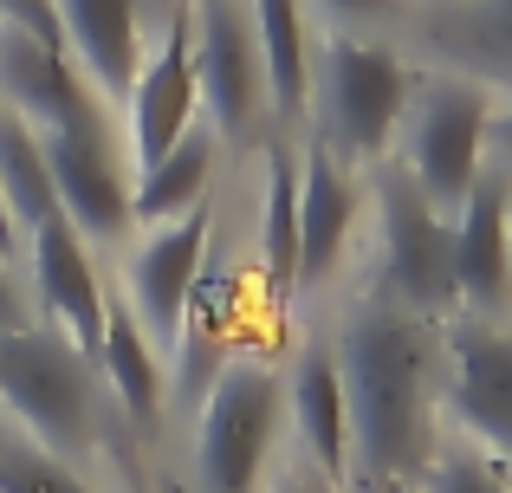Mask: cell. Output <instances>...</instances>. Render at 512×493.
<instances>
[{
	"mask_svg": "<svg viewBox=\"0 0 512 493\" xmlns=\"http://www.w3.org/2000/svg\"><path fill=\"white\" fill-rule=\"evenodd\" d=\"M214 150H221V143H214V130L195 124L156 169L130 176V221L163 228V221L201 208V202H208V182H214Z\"/></svg>",
	"mask_w": 512,
	"mask_h": 493,
	"instance_id": "cell-19",
	"label": "cell"
},
{
	"mask_svg": "<svg viewBox=\"0 0 512 493\" xmlns=\"http://www.w3.org/2000/svg\"><path fill=\"white\" fill-rule=\"evenodd\" d=\"M376 241H383V299L415 318L454 305V215H441L396 163L376 176Z\"/></svg>",
	"mask_w": 512,
	"mask_h": 493,
	"instance_id": "cell-5",
	"label": "cell"
},
{
	"mask_svg": "<svg viewBox=\"0 0 512 493\" xmlns=\"http://www.w3.org/2000/svg\"><path fill=\"white\" fill-rule=\"evenodd\" d=\"M247 13L266 59V104H273L279 124H299L305 104H312V52H318L305 0H247Z\"/></svg>",
	"mask_w": 512,
	"mask_h": 493,
	"instance_id": "cell-18",
	"label": "cell"
},
{
	"mask_svg": "<svg viewBox=\"0 0 512 493\" xmlns=\"http://www.w3.org/2000/svg\"><path fill=\"white\" fill-rule=\"evenodd\" d=\"M279 377L253 357L214 377L208 409L195 429V481L201 493H260L266 455H273V429H279Z\"/></svg>",
	"mask_w": 512,
	"mask_h": 493,
	"instance_id": "cell-7",
	"label": "cell"
},
{
	"mask_svg": "<svg viewBox=\"0 0 512 493\" xmlns=\"http://www.w3.org/2000/svg\"><path fill=\"white\" fill-rule=\"evenodd\" d=\"M0 26H20V33H33V39H52V46H65L59 7H52V0H0Z\"/></svg>",
	"mask_w": 512,
	"mask_h": 493,
	"instance_id": "cell-26",
	"label": "cell"
},
{
	"mask_svg": "<svg viewBox=\"0 0 512 493\" xmlns=\"http://www.w3.org/2000/svg\"><path fill=\"white\" fill-rule=\"evenodd\" d=\"M428 493H512V474L487 455H441L428 461Z\"/></svg>",
	"mask_w": 512,
	"mask_h": 493,
	"instance_id": "cell-25",
	"label": "cell"
},
{
	"mask_svg": "<svg viewBox=\"0 0 512 493\" xmlns=\"http://www.w3.org/2000/svg\"><path fill=\"white\" fill-rule=\"evenodd\" d=\"M357 215H363L357 169H344L338 156L312 137L305 156H299V286H318V279L338 266Z\"/></svg>",
	"mask_w": 512,
	"mask_h": 493,
	"instance_id": "cell-17",
	"label": "cell"
},
{
	"mask_svg": "<svg viewBox=\"0 0 512 493\" xmlns=\"http://www.w3.org/2000/svg\"><path fill=\"white\" fill-rule=\"evenodd\" d=\"M286 493H299V487H286Z\"/></svg>",
	"mask_w": 512,
	"mask_h": 493,
	"instance_id": "cell-33",
	"label": "cell"
},
{
	"mask_svg": "<svg viewBox=\"0 0 512 493\" xmlns=\"http://www.w3.org/2000/svg\"><path fill=\"white\" fill-rule=\"evenodd\" d=\"M169 493H182V487H169Z\"/></svg>",
	"mask_w": 512,
	"mask_h": 493,
	"instance_id": "cell-34",
	"label": "cell"
},
{
	"mask_svg": "<svg viewBox=\"0 0 512 493\" xmlns=\"http://www.w3.org/2000/svg\"><path fill=\"white\" fill-rule=\"evenodd\" d=\"M52 7H59V33H65V52L78 59V72H85L104 98H124L137 65H143V39H150L156 0H52ZM163 13H156V20H163Z\"/></svg>",
	"mask_w": 512,
	"mask_h": 493,
	"instance_id": "cell-16",
	"label": "cell"
},
{
	"mask_svg": "<svg viewBox=\"0 0 512 493\" xmlns=\"http://www.w3.org/2000/svg\"><path fill=\"white\" fill-rule=\"evenodd\" d=\"M13 253H26V247H20V228H13V215H7V195H0V260H13Z\"/></svg>",
	"mask_w": 512,
	"mask_h": 493,
	"instance_id": "cell-30",
	"label": "cell"
},
{
	"mask_svg": "<svg viewBox=\"0 0 512 493\" xmlns=\"http://www.w3.org/2000/svg\"><path fill=\"white\" fill-rule=\"evenodd\" d=\"M0 493H98V487L78 468H65L59 455H46V448L13 442L7 461H0Z\"/></svg>",
	"mask_w": 512,
	"mask_h": 493,
	"instance_id": "cell-24",
	"label": "cell"
},
{
	"mask_svg": "<svg viewBox=\"0 0 512 493\" xmlns=\"http://www.w3.org/2000/svg\"><path fill=\"white\" fill-rule=\"evenodd\" d=\"M454 299L487 325L512 305V176L500 169H487L454 215Z\"/></svg>",
	"mask_w": 512,
	"mask_h": 493,
	"instance_id": "cell-15",
	"label": "cell"
},
{
	"mask_svg": "<svg viewBox=\"0 0 512 493\" xmlns=\"http://www.w3.org/2000/svg\"><path fill=\"white\" fill-rule=\"evenodd\" d=\"M7 448H13V435H7V429H0V461H7Z\"/></svg>",
	"mask_w": 512,
	"mask_h": 493,
	"instance_id": "cell-31",
	"label": "cell"
},
{
	"mask_svg": "<svg viewBox=\"0 0 512 493\" xmlns=\"http://www.w3.org/2000/svg\"><path fill=\"white\" fill-rule=\"evenodd\" d=\"M448 409L487 461L512 474V331L467 318L448 338Z\"/></svg>",
	"mask_w": 512,
	"mask_h": 493,
	"instance_id": "cell-13",
	"label": "cell"
},
{
	"mask_svg": "<svg viewBox=\"0 0 512 493\" xmlns=\"http://www.w3.org/2000/svg\"><path fill=\"white\" fill-rule=\"evenodd\" d=\"M20 325H26V299H20V286H13L7 260H0V331H20Z\"/></svg>",
	"mask_w": 512,
	"mask_h": 493,
	"instance_id": "cell-29",
	"label": "cell"
},
{
	"mask_svg": "<svg viewBox=\"0 0 512 493\" xmlns=\"http://www.w3.org/2000/svg\"><path fill=\"white\" fill-rule=\"evenodd\" d=\"M0 195H7V215L20 228V247L39 221L59 215L52 202V176H46V143L33 124H20L13 111H0Z\"/></svg>",
	"mask_w": 512,
	"mask_h": 493,
	"instance_id": "cell-22",
	"label": "cell"
},
{
	"mask_svg": "<svg viewBox=\"0 0 512 493\" xmlns=\"http://www.w3.org/2000/svg\"><path fill=\"white\" fill-rule=\"evenodd\" d=\"M305 7H325L331 20H402V0H305Z\"/></svg>",
	"mask_w": 512,
	"mask_h": 493,
	"instance_id": "cell-27",
	"label": "cell"
},
{
	"mask_svg": "<svg viewBox=\"0 0 512 493\" xmlns=\"http://www.w3.org/2000/svg\"><path fill=\"white\" fill-rule=\"evenodd\" d=\"M46 143L52 202L72 221L78 241H117L130 228V156L117 150L111 124L104 130H59Z\"/></svg>",
	"mask_w": 512,
	"mask_h": 493,
	"instance_id": "cell-12",
	"label": "cell"
},
{
	"mask_svg": "<svg viewBox=\"0 0 512 493\" xmlns=\"http://www.w3.org/2000/svg\"><path fill=\"white\" fill-rule=\"evenodd\" d=\"M188 52L214 143H253L273 104H266V59L247 0H188Z\"/></svg>",
	"mask_w": 512,
	"mask_h": 493,
	"instance_id": "cell-6",
	"label": "cell"
},
{
	"mask_svg": "<svg viewBox=\"0 0 512 493\" xmlns=\"http://www.w3.org/2000/svg\"><path fill=\"white\" fill-rule=\"evenodd\" d=\"M208 234H214V215H208V202H201V208H188V215L163 221V228H150L143 247L130 253V299L124 305L163 357L182 344L195 273H201V260H208Z\"/></svg>",
	"mask_w": 512,
	"mask_h": 493,
	"instance_id": "cell-10",
	"label": "cell"
},
{
	"mask_svg": "<svg viewBox=\"0 0 512 493\" xmlns=\"http://www.w3.org/2000/svg\"><path fill=\"white\" fill-rule=\"evenodd\" d=\"M487 124H493V91L467 85V78H415V98L402 111L396 150L402 176L441 208L461 215L474 182L487 176Z\"/></svg>",
	"mask_w": 512,
	"mask_h": 493,
	"instance_id": "cell-4",
	"label": "cell"
},
{
	"mask_svg": "<svg viewBox=\"0 0 512 493\" xmlns=\"http://www.w3.org/2000/svg\"><path fill=\"white\" fill-rule=\"evenodd\" d=\"M98 370H104V383H111L117 409H124L130 422H143V429H150V422L163 416V351L143 338V325L130 318L124 299L104 305V351H98Z\"/></svg>",
	"mask_w": 512,
	"mask_h": 493,
	"instance_id": "cell-20",
	"label": "cell"
},
{
	"mask_svg": "<svg viewBox=\"0 0 512 493\" xmlns=\"http://www.w3.org/2000/svg\"><path fill=\"white\" fill-rule=\"evenodd\" d=\"M26 260H33V292H39V305H46L52 331L98 364V351H104V305L111 299H104L98 266H91L85 241L72 234V221L65 215L39 221V228L26 234Z\"/></svg>",
	"mask_w": 512,
	"mask_h": 493,
	"instance_id": "cell-14",
	"label": "cell"
},
{
	"mask_svg": "<svg viewBox=\"0 0 512 493\" xmlns=\"http://www.w3.org/2000/svg\"><path fill=\"white\" fill-rule=\"evenodd\" d=\"M357 493H376V487H363V481H357Z\"/></svg>",
	"mask_w": 512,
	"mask_h": 493,
	"instance_id": "cell-32",
	"label": "cell"
},
{
	"mask_svg": "<svg viewBox=\"0 0 512 493\" xmlns=\"http://www.w3.org/2000/svg\"><path fill=\"white\" fill-rule=\"evenodd\" d=\"M331 364L344 383L350 448H357L363 487L396 493L422 481L435 461V331L428 318L370 299L350 312L331 344Z\"/></svg>",
	"mask_w": 512,
	"mask_h": 493,
	"instance_id": "cell-1",
	"label": "cell"
},
{
	"mask_svg": "<svg viewBox=\"0 0 512 493\" xmlns=\"http://www.w3.org/2000/svg\"><path fill=\"white\" fill-rule=\"evenodd\" d=\"M487 156H493V169H500V176H512V111H493V124H487Z\"/></svg>",
	"mask_w": 512,
	"mask_h": 493,
	"instance_id": "cell-28",
	"label": "cell"
},
{
	"mask_svg": "<svg viewBox=\"0 0 512 493\" xmlns=\"http://www.w3.org/2000/svg\"><path fill=\"white\" fill-rule=\"evenodd\" d=\"M260 266L273 292H299V156L273 150L260 208Z\"/></svg>",
	"mask_w": 512,
	"mask_h": 493,
	"instance_id": "cell-23",
	"label": "cell"
},
{
	"mask_svg": "<svg viewBox=\"0 0 512 493\" xmlns=\"http://www.w3.org/2000/svg\"><path fill=\"white\" fill-rule=\"evenodd\" d=\"M0 111L33 124L39 137L59 130H104V91L78 72V59L52 39H33L20 26H0Z\"/></svg>",
	"mask_w": 512,
	"mask_h": 493,
	"instance_id": "cell-9",
	"label": "cell"
},
{
	"mask_svg": "<svg viewBox=\"0 0 512 493\" xmlns=\"http://www.w3.org/2000/svg\"><path fill=\"white\" fill-rule=\"evenodd\" d=\"M415 98V65L409 52L376 46L357 33H331L312 52V111H318V143L344 169L383 163L402 130V111Z\"/></svg>",
	"mask_w": 512,
	"mask_h": 493,
	"instance_id": "cell-3",
	"label": "cell"
},
{
	"mask_svg": "<svg viewBox=\"0 0 512 493\" xmlns=\"http://www.w3.org/2000/svg\"><path fill=\"white\" fill-rule=\"evenodd\" d=\"M292 422H299V442L318 461V474L338 481L350 468V416H344V383H338L331 351L299 357V370H292Z\"/></svg>",
	"mask_w": 512,
	"mask_h": 493,
	"instance_id": "cell-21",
	"label": "cell"
},
{
	"mask_svg": "<svg viewBox=\"0 0 512 493\" xmlns=\"http://www.w3.org/2000/svg\"><path fill=\"white\" fill-rule=\"evenodd\" d=\"M402 26L441 78L512 91V0H422L402 7Z\"/></svg>",
	"mask_w": 512,
	"mask_h": 493,
	"instance_id": "cell-11",
	"label": "cell"
},
{
	"mask_svg": "<svg viewBox=\"0 0 512 493\" xmlns=\"http://www.w3.org/2000/svg\"><path fill=\"white\" fill-rule=\"evenodd\" d=\"M104 370L91 364L78 344H65L59 331H39V325H20V331H0V403L7 416L33 435V448L59 455L65 468H78L85 455L104 448Z\"/></svg>",
	"mask_w": 512,
	"mask_h": 493,
	"instance_id": "cell-2",
	"label": "cell"
},
{
	"mask_svg": "<svg viewBox=\"0 0 512 493\" xmlns=\"http://www.w3.org/2000/svg\"><path fill=\"white\" fill-rule=\"evenodd\" d=\"M201 117V85H195V52H188V0H175L169 20L156 26V46L143 52L137 78L124 91V130H130V169H156Z\"/></svg>",
	"mask_w": 512,
	"mask_h": 493,
	"instance_id": "cell-8",
	"label": "cell"
}]
</instances>
